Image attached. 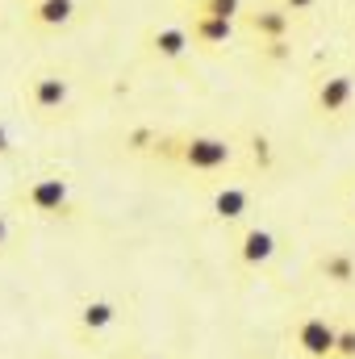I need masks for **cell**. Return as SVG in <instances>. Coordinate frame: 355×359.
I'll return each instance as SVG.
<instances>
[{
    "label": "cell",
    "mask_w": 355,
    "mask_h": 359,
    "mask_svg": "<svg viewBox=\"0 0 355 359\" xmlns=\"http://www.w3.org/2000/svg\"><path fill=\"white\" fill-rule=\"evenodd\" d=\"M159 151L172 155L184 168H192V172H217V168H226L234 159V147L226 138H205V134H192V138H180V142H163Z\"/></svg>",
    "instance_id": "obj_1"
},
{
    "label": "cell",
    "mask_w": 355,
    "mask_h": 359,
    "mask_svg": "<svg viewBox=\"0 0 355 359\" xmlns=\"http://www.w3.org/2000/svg\"><path fill=\"white\" fill-rule=\"evenodd\" d=\"M21 201H25V209H34V213H42V217H72V213H76L72 188H67V180H59V176L34 180V184L21 192Z\"/></svg>",
    "instance_id": "obj_2"
},
{
    "label": "cell",
    "mask_w": 355,
    "mask_h": 359,
    "mask_svg": "<svg viewBox=\"0 0 355 359\" xmlns=\"http://www.w3.org/2000/svg\"><path fill=\"white\" fill-rule=\"evenodd\" d=\"M297 347L305 359H335V343H339V330L326 322V318H305L297 326Z\"/></svg>",
    "instance_id": "obj_3"
},
{
    "label": "cell",
    "mask_w": 355,
    "mask_h": 359,
    "mask_svg": "<svg viewBox=\"0 0 355 359\" xmlns=\"http://www.w3.org/2000/svg\"><path fill=\"white\" fill-rule=\"evenodd\" d=\"M67 96H72V84H67L63 76H55V72H42V76L29 80V104H34L38 113H55V109H63Z\"/></svg>",
    "instance_id": "obj_4"
},
{
    "label": "cell",
    "mask_w": 355,
    "mask_h": 359,
    "mask_svg": "<svg viewBox=\"0 0 355 359\" xmlns=\"http://www.w3.org/2000/svg\"><path fill=\"white\" fill-rule=\"evenodd\" d=\"M355 96V80L351 76H326L322 84H318V92H314V109L322 113V117H335V113H343L347 104H351Z\"/></svg>",
    "instance_id": "obj_5"
},
{
    "label": "cell",
    "mask_w": 355,
    "mask_h": 359,
    "mask_svg": "<svg viewBox=\"0 0 355 359\" xmlns=\"http://www.w3.org/2000/svg\"><path fill=\"white\" fill-rule=\"evenodd\" d=\"M288 17L293 13L284 4L280 8H255V13H247V29L264 42H284L288 38Z\"/></svg>",
    "instance_id": "obj_6"
},
{
    "label": "cell",
    "mask_w": 355,
    "mask_h": 359,
    "mask_svg": "<svg viewBox=\"0 0 355 359\" xmlns=\"http://www.w3.org/2000/svg\"><path fill=\"white\" fill-rule=\"evenodd\" d=\"M276 255V238H272V230H260V226H251L243 238H239V259L247 264V268H260Z\"/></svg>",
    "instance_id": "obj_7"
},
{
    "label": "cell",
    "mask_w": 355,
    "mask_h": 359,
    "mask_svg": "<svg viewBox=\"0 0 355 359\" xmlns=\"http://www.w3.org/2000/svg\"><path fill=\"white\" fill-rule=\"evenodd\" d=\"M76 17V0H34L29 4V21L42 29H59Z\"/></svg>",
    "instance_id": "obj_8"
},
{
    "label": "cell",
    "mask_w": 355,
    "mask_h": 359,
    "mask_svg": "<svg viewBox=\"0 0 355 359\" xmlns=\"http://www.w3.org/2000/svg\"><path fill=\"white\" fill-rule=\"evenodd\" d=\"M230 25H234V21H226V17H201V13H192L188 38H192L196 46H222V42L230 38Z\"/></svg>",
    "instance_id": "obj_9"
},
{
    "label": "cell",
    "mask_w": 355,
    "mask_h": 359,
    "mask_svg": "<svg viewBox=\"0 0 355 359\" xmlns=\"http://www.w3.org/2000/svg\"><path fill=\"white\" fill-rule=\"evenodd\" d=\"M251 205V192L247 188H217L213 192V217L217 222H239Z\"/></svg>",
    "instance_id": "obj_10"
},
{
    "label": "cell",
    "mask_w": 355,
    "mask_h": 359,
    "mask_svg": "<svg viewBox=\"0 0 355 359\" xmlns=\"http://www.w3.org/2000/svg\"><path fill=\"white\" fill-rule=\"evenodd\" d=\"M188 46H192V38H188V29H180V25H163V29L151 34V50H155L159 59H184Z\"/></svg>",
    "instance_id": "obj_11"
},
{
    "label": "cell",
    "mask_w": 355,
    "mask_h": 359,
    "mask_svg": "<svg viewBox=\"0 0 355 359\" xmlns=\"http://www.w3.org/2000/svg\"><path fill=\"white\" fill-rule=\"evenodd\" d=\"M314 268L322 271L330 284H351V280H355V255H351V251H326Z\"/></svg>",
    "instance_id": "obj_12"
},
{
    "label": "cell",
    "mask_w": 355,
    "mask_h": 359,
    "mask_svg": "<svg viewBox=\"0 0 355 359\" xmlns=\"http://www.w3.org/2000/svg\"><path fill=\"white\" fill-rule=\"evenodd\" d=\"M113 318H117V309L109 301H88L80 309V326L84 330H105V326H113Z\"/></svg>",
    "instance_id": "obj_13"
},
{
    "label": "cell",
    "mask_w": 355,
    "mask_h": 359,
    "mask_svg": "<svg viewBox=\"0 0 355 359\" xmlns=\"http://www.w3.org/2000/svg\"><path fill=\"white\" fill-rule=\"evenodd\" d=\"M192 13H201V17H226V21H234V17L243 13V0H196V4H192Z\"/></svg>",
    "instance_id": "obj_14"
},
{
    "label": "cell",
    "mask_w": 355,
    "mask_h": 359,
    "mask_svg": "<svg viewBox=\"0 0 355 359\" xmlns=\"http://www.w3.org/2000/svg\"><path fill=\"white\" fill-rule=\"evenodd\" d=\"M335 359H355V326H339V343H335Z\"/></svg>",
    "instance_id": "obj_15"
},
{
    "label": "cell",
    "mask_w": 355,
    "mask_h": 359,
    "mask_svg": "<svg viewBox=\"0 0 355 359\" xmlns=\"http://www.w3.org/2000/svg\"><path fill=\"white\" fill-rule=\"evenodd\" d=\"M314 4H318V0H284V8H288V13H309Z\"/></svg>",
    "instance_id": "obj_16"
},
{
    "label": "cell",
    "mask_w": 355,
    "mask_h": 359,
    "mask_svg": "<svg viewBox=\"0 0 355 359\" xmlns=\"http://www.w3.org/2000/svg\"><path fill=\"white\" fill-rule=\"evenodd\" d=\"M8 151H13V138H8V130L0 126V155H8Z\"/></svg>",
    "instance_id": "obj_17"
},
{
    "label": "cell",
    "mask_w": 355,
    "mask_h": 359,
    "mask_svg": "<svg viewBox=\"0 0 355 359\" xmlns=\"http://www.w3.org/2000/svg\"><path fill=\"white\" fill-rule=\"evenodd\" d=\"M4 243H8V222L0 217V247H4Z\"/></svg>",
    "instance_id": "obj_18"
},
{
    "label": "cell",
    "mask_w": 355,
    "mask_h": 359,
    "mask_svg": "<svg viewBox=\"0 0 355 359\" xmlns=\"http://www.w3.org/2000/svg\"><path fill=\"white\" fill-rule=\"evenodd\" d=\"M351 209H355V196H351Z\"/></svg>",
    "instance_id": "obj_19"
}]
</instances>
